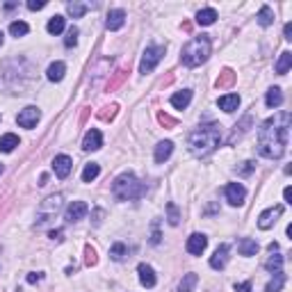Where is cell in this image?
I'll return each instance as SVG.
<instances>
[{
	"label": "cell",
	"instance_id": "17",
	"mask_svg": "<svg viewBox=\"0 0 292 292\" xmlns=\"http://www.w3.org/2000/svg\"><path fill=\"white\" fill-rule=\"evenodd\" d=\"M173 153V142H160L158 146H155V162L158 164H162V162H167L169 160V155Z\"/></svg>",
	"mask_w": 292,
	"mask_h": 292
},
{
	"label": "cell",
	"instance_id": "31",
	"mask_svg": "<svg viewBox=\"0 0 292 292\" xmlns=\"http://www.w3.org/2000/svg\"><path fill=\"white\" fill-rule=\"evenodd\" d=\"M99 173H101V167L96 162L87 164V167H84V171H82V183H91V180H94Z\"/></svg>",
	"mask_w": 292,
	"mask_h": 292
},
{
	"label": "cell",
	"instance_id": "7",
	"mask_svg": "<svg viewBox=\"0 0 292 292\" xmlns=\"http://www.w3.org/2000/svg\"><path fill=\"white\" fill-rule=\"evenodd\" d=\"M39 110L35 108V105H30V108H25L19 112V117H16V124L21 126V128H35L37 121H39Z\"/></svg>",
	"mask_w": 292,
	"mask_h": 292
},
{
	"label": "cell",
	"instance_id": "14",
	"mask_svg": "<svg viewBox=\"0 0 292 292\" xmlns=\"http://www.w3.org/2000/svg\"><path fill=\"white\" fill-rule=\"evenodd\" d=\"M137 274H139V283H142L144 287H155V283H158V278H155V272L151 265H139L137 267Z\"/></svg>",
	"mask_w": 292,
	"mask_h": 292
},
{
	"label": "cell",
	"instance_id": "6",
	"mask_svg": "<svg viewBox=\"0 0 292 292\" xmlns=\"http://www.w3.org/2000/svg\"><path fill=\"white\" fill-rule=\"evenodd\" d=\"M164 55V46H149L144 50V57H142V64H139V73H151V71L158 66V62L162 60Z\"/></svg>",
	"mask_w": 292,
	"mask_h": 292
},
{
	"label": "cell",
	"instance_id": "22",
	"mask_svg": "<svg viewBox=\"0 0 292 292\" xmlns=\"http://www.w3.org/2000/svg\"><path fill=\"white\" fill-rule=\"evenodd\" d=\"M16 146H19V137H16L14 133H7L0 137V151H3V153H12Z\"/></svg>",
	"mask_w": 292,
	"mask_h": 292
},
{
	"label": "cell",
	"instance_id": "35",
	"mask_svg": "<svg viewBox=\"0 0 292 292\" xmlns=\"http://www.w3.org/2000/svg\"><path fill=\"white\" fill-rule=\"evenodd\" d=\"M167 213H169V224H171V226H178L180 215H178V208H176V203H167Z\"/></svg>",
	"mask_w": 292,
	"mask_h": 292
},
{
	"label": "cell",
	"instance_id": "2",
	"mask_svg": "<svg viewBox=\"0 0 292 292\" xmlns=\"http://www.w3.org/2000/svg\"><path fill=\"white\" fill-rule=\"evenodd\" d=\"M219 142H222V133H219V126H215V124L199 126L187 139L189 151H192V155H197V158L210 155L219 146Z\"/></svg>",
	"mask_w": 292,
	"mask_h": 292
},
{
	"label": "cell",
	"instance_id": "25",
	"mask_svg": "<svg viewBox=\"0 0 292 292\" xmlns=\"http://www.w3.org/2000/svg\"><path fill=\"white\" fill-rule=\"evenodd\" d=\"M290 66H292V53L285 50V53H281V57H278V62H276V73L285 75L287 71H290Z\"/></svg>",
	"mask_w": 292,
	"mask_h": 292
},
{
	"label": "cell",
	"instance_id": "34",
	"mask_svg": "<svg viewBox=\"0 0 292 292\" xmlns=\"http://www.w3.org/2000/svg\"><path fill=\"white\" fill-rule=\"evenodd\" d=\"M10 32L14 37H25L30 32V28H28V23H23V21H14V23L10 25Z\"/></svg>",
	"mask_w": 292,
	"mask_h": 292
},
{
	"label": "cell",
	"instance_id": "30",
	"mask_svg": "<svg viewBox=\"0 0 292 292\" xmlns=\"http://www.w3.org/2000/svg\"><path fill=\"white\" fill-rule=\"evenodd\" d=\"M64 25H66V21H64V16H53V19L48 21V32L50 35H60L62 30H64Z\"/></svg>",
	"mask_w": 292,
	"mask_h": 292
},
{
	"label": "cell",
	"instance_id": "39",
	"mask_svg": "<svg viewBox=\"0 0 292 292\" xmlns=\"http://www.w3.org/2000/svg\"><path fill=\"white\" fill-rule=\"evenodd\" d=\"M84 253H87V265H89V267H91V265H96V251H94V249L87 247V249H84Z\"/></svg>",
	"mask_w": 292,
	"mask_h": 292
},
{
	"label": "cell",
	"instance_id": "44",
	"mask_svg": "<svg viewBox=\"0 0 292 292\" xmlns=\"http://www.w3.org/2000/svg\"><path fill=\"white\" fill-rule=\"evenodd\" d=\"M251 169H253V162H244V167L240 169V173H249Z\"/></svg>",
	"mask_w": 292,
	"mask_h": 292
},
{
	"label": "cell",
	"instance_id": "16",
	"mask_svg": "<svg viewBox=\"0 0 292 292\" xmlns=\"http://www.w3.org/2000/svg\"><path fill=\"white\" fill-rule=\"evenodd\" d=\"M226 260H228V244H222V247H217V251L213 253V258H210V267L224 269L226 267Z\"/></svg>",
	"mask_w": 292,
	"mask_h": 292
},
{
	"label": "cell",
	"instance_id": "20",
	"mask_svg": "<svg viewBox=\"0 0 292 292\" xmlns=\"http://www.w3.org/2000/svg\"><path fill=\"white\" fill-rule=\"evenodd\" d=\"M64 73H66V64L64 62H53V64L48 66V80L50 82H60L62 78H64Z\"/></svg>",
	"mask_w": 292,
	"mask_h": 292
},
{
	"label": "cell",
	"instance_id": "24",
	"mask_svg": "<svg viewBox=\"0 0 292 292\" xmlns=\"http://www.w3.org/2000/svg\"><path fill=\"white\" fill-rule=\"evenodd\" d=\"M215 19H217V12H215L213 7H206V10H201L197 14V23L199 25H213Z\"/></svg>",
	"mask_w": 292,
	"mask_h": 292
},
{
	"label": "cell",
	"instance_id": "3",
	"mask_svg": "<svg viewBox=\"0 0 292 292\" xmlns=\"http://www.w3.org/2000/svg\"><path fill=\"white\" fill-rule=\"evenodd\" d=\"M112 194L117 201H133V199H139L146 194V185L139 183L135 178V173H121L117 176L112 183Z\"/></svg>",
	"mask_w": 292,
	"mask_h": 292
},
{
	"label": "cell",
	"instance_id": "8",
	"mask_svg": "<svg viewBox=\"0 0 292 292\" xmlns=\"http://www.w3.org/2000/svg\"><path fill=\"white\" fill-rule=\"evenodd\" d=\"M89 213V206L84 201H73L69 203V208H66V222L69 224H75L80 219H84V215Z\"/></svg>",
	"mask_w": 292,
	"mask_h": 292
},
{
	"label": "cell",
	"instance_id": "9",
	"mask_svg": "<svg viewBox=\"0 0 292 292\" xmlns=\"http://www.w3.org/2000/svg\"><path fill=\"white\" fill-rule=\"evenodd\" d=\"M283 215V206H274V208H267L265 213H260V217H258V226L262 228V231H267V228H272V224H276V219Z\"/></svg>",
	"mask_w": 292,
	"mask_h": 292
},
{
	"label": "cell",
	"instance_id": "10",
	"mask_svg": "<svg viewBox=\"0 0 292 292\" xmlns=\"http://www.w3.org/2000/svg\"><path fill=\"white\" fill-rule=\"evenodd\" d=\"M244 197H247L244 185H240V183H228L226 185V201L231 203V206H242Z\"/></svg>",
	"mask_w": 292,
	"mask_h": 292
},
{
	"label": "cell",
	"instance_id": "32",
	"mask_svg": "<svg viewBox=\"0 0 292 292\" xmlns=\"http://www.w3.org/2000/svg\"><path fill=\"white\" fill-rule=\"evenodd\" d=\"M197 281H199L197 274H185V278L180 281V285H178V292H192L194 285H197Z\"/></svg>",
	"mask_w": 292,
	"mask_h": 292
},
{
	"label": "cell",
	"instance_id": "5",
	"mask_svg": "<svg viewBox=\"0 0 292 292\" xmlns=\"http://www.w3.org/2000/svg\"><path fill=\"white\" fill-rule=\"evenodd\" d=\"M60 208H62V194L48 197L39 206V210H37V224H46L50 217H55V215L60 213Z\"/></svg>",
	"mask_w": 292,
	"mask_h": 292
},
{
	"label": "cell",
	"instance_id": "38",
	"mask_svg": "<svg viewBox=\"0 0 292 292\" xmlns=\"http://www.w3.org/2000/svg\"><path fill=\"white\" fill-rule=\"evenodd\" d=\"M46 7V0H28V10L37 12V10H44Z\"/></svg>",
	"mask_w": 292,
	"mask_h": 292
},
{
	"label": "cell",
	"instance_id": "18",
	"mask_svg": "<svg viewBox=\"0 0 292 292\" xmlns=\"http://www.w3.org/2000/svg\"><path fill=\"white\" fill-rule=\"evenodd\" d=\"M217 105L224 110V112H235L240 108V96L238 94H226L217 101Z\"/></svg>",
	"mask_w": 292,
	"mask_h": 292
},
{
	"label": "cell",
	"instance_id": "27",
	"mask_svg": "<svg viewBox=\"0 0 292 292\" xmlns=\"http://www.w3.org/2000/svg\"><path fill=\"white\" fill-rule=\"evenodd\" d=\"M258 23H260L262 28H267V25L274 23V12H272V7H267V5L260 7V12H258Z\"/></svg>",
	"mask_w": 292,
	"mask_h": 292
},
{
	"label": "cell",
	"instance_id": "28",
	"mask_svg": "<svg viewBox=\"0 0 292 292\" xmlns=\"http://www.w3.org/2000/svg\"><path fill=\"white\" fill-rule=\"evenodd\" d=\"M285 285V274L283 272H276L274 274V278L267 283V287H265V292H281V287Z\"/></svg>",
	"mask_w": 292,
	"mask_h": 292
},
{
	"label": "cell",
	"instance_id": "21",
	"mask_svg": "<svg viewBox=\"0 0 292 292\" xmlns=\"http://www.w3.org/2000/svg\"><path fill=\"white\" fill-rule=\"evenodd\" d=\"M189 101H192V91L189 89H183V91H178V94L171 96V105L176 110H185L189 105Z\"/></svg>",
	"mask_w": 292,
	"mask_h": 292
},
{
	"label": "cell",
	"instance_id": "4",
	"mask_svg": "<svg viewBox=\"0 0 292 292\" xmlns=\"http://www.w3.org/2000/svg\"><path fill=\"white\" fill-rule=\"evenodd\" d=\"M210 39L208 35H199L194 37L192 41H187L183 48V55H180V60H183L185 66H199L210 57Z\"/></svg>",
	"mask_w": 292,
	"mask_h": 292
},
{
	"label": "cell",
	"instance_id": "45",
	"mask_svg": "<svg viewBox=\"0 0 292 292\" xmlns=\"http://www.w3.org/2000/svg\"><path fill=\"white\" fill-rule=\"evenodd\" d=\"M283 197H285V203H292V189H290V187H285Z\"/></svg>",
	"mask_w": 292,
	"mask_h": 292
},
{
	"label": "cell",
	"instance_id": "41",
	"mask_svg": "<svg viewBox=\"0 0 292 292\" xmlns=\"http://www.w3.org/2000/svg\"><path fill=\"white\" fill-rule=\"evenodd\" d=\"M235 290L238 292H251V283H240V285H235Z\"/></svg>",
	"mask_w": 292,
	"mask_h": 292
},
{
	"label": "cell",
	"instance_id": "47",
	"mask_svg": "<svg viewBox=\"0 0 292 292\" xmlns=\"http://www.w3.org/2000/svg\"><path fill=\"white\" fill-rule=\"evenodd\" d=\"M0 173H3V164H0Z\"/></svg>",
	"mask_w": 292,
	"mask_h": 292
},
{
	"label": "cell",
	"instance_id": "36",
	"mask_svg": "<svg viewBox=\"0 0 292 292\" xmlns=\"http://www.w3.org/2000/svg\"><path fill=\"white\" fill-rule=\"evenodd\" d=\"M233 78H235V75H233V71L226 69V71L222 73V78L217 80V89H224V87H228V84L233 82Z\"/></svg>",
	"mask_w": 292,
	"mask_h": 292
},
{
	"label": "cell",
	"instance_id": "46",
	"mask_svg": "<svg viewBox=\"0 0 292 292\" xmlns=\"http://www.w3.org/2000/svg\"><path fill=\"white\" fill-rule=\"evenodd\" d=\"M0 44H3V32H0Z\"/></svg>",
	"mask_w": 292,
	"mask_h": 292
},
{
	"label": "cell",
	"instance_id": "26",
	"mask_svg": "<svg viewBox=\"0 0 292 292\" xmlns=\"http://www.w3.org/2000/svg\"><path fill=\"white\" fill-rule=\"evenodd\" d=\"M265 103H267V108H278V105L283 103V94L278 87H272V89L267 91V96H265Z\"/></svg>",
	"mask_w": 292,
	"mask_h": 292
},
{
	"label": "cell",
	"instance_id": "29",
	"mask_svg": "<svg viewBox=\"0 0 292 292\" xmlns=\"http://www.w3.org/2000/svg\"><path fill=\"white\" fill-rule=\"evenodd\" d=\"M128 256V247H126L124 242H117V244H112V249H110V258L112 260H124V258Z\"/></svg>",
	"mask_w": 292,
	"mask_h": 292
},
{
	"label": "cell",
	"instance_id": "19",
	"mask_svg": "<svg viewBox=\"0 0 292 292\" xmlns=\"http://www.w3.org/2000/svg\"><path fill=\"white\" fill-rule=\"evenodd\" d=\"M238 251H240V256H256L258 253V242L256 240H251V238H242L238 242Z\"/></svg>",
	"mask_w": 292,
	"mask_h": 292
},
{
	"label": "cell",
	"instance_id": "37",
	"mask_svg": "<svg viewBox=\"0 0 292 292\" xmlns=\"http://www.w3.org/2000/svg\"><path fill=\"white\" fill-rule=\"evenodd\" d=\"M66 48H71V46L78 44V28H71L69 32H66V39H64Z\"/></svg>",
	"mask_w": 292,
	"mask_h": 292
},
{
	"label": "cell",
	"instance_id": "11",
	"mask_svg": "<svg viewBox=\"0 0 292 292\" xmlns=\"http://www.w3.org/2000/svg\"><path fill=\"white\" fill-rule=\"evenodd\" d=\"M53 169H55V176H57V178H66L71 173V169H73V160H71L69 155H55Z\"/></svg>",
	"mask_w": 292,
	"mask_h": 292
},
{
	"label": "cell",
	"instance_id": "1",
	"mask_svg": "<svg viewBox=\"0 0 292 292\" xmlns=\"http://www.w3.org/2000/svg\"><path fill=\"white\" fill-rule=\"evenodd\" d=\"M287 139H290V114L278 112L269 117L258 130V153L262 158L278 160L285 153Z\"/></svg>",
	"mask_w": 292,
	"mask_h": 292
},
{
	"label": "cell",
	"instance_id": "43",
	"mask_svg": "<svg viewBox=\"0 0 292 292\" xmlns=\"http://www.w3.org/2000/svg\"><path fill=\"white\" fill-rule=\"evenodd\" d=\"M41 281V274H28V283H37Z\"/></svg>",
	"mask_w": 292,
	"mask_h": 292
},
{
	"label": "cell",
	"instance_id": "12",
	"mask_svg": "<svg viewBox=\"0 0 292 292\" xmlns=\"http://www.w3.org/2000/svg\"><path fill=\"white\" fill-rule=\"evenodd\" d=\"M206 247H208V238H206L203 233H194V235H189L187 251L192 253V256H201V253L206 251Z\"/></svg>",
	"mask_w": 292,
	"mask_h": 292
},
{
	"label": "cell",
	"instance_id": "23",
	"mask_svg": "<svg viewBox=\"0 0 292 292\" xmlns=\"http://www.w3.org/2000/svg\"><path fill=\"white\" fill-rule=\"evenodd\" d=\"M265 267H267V272L276 274V272H283V256L278 251H272V256L267 258V262H265Z\"/></svg>",
	"mask_w": 292,
	"mask_h": 292
},
{
	"label": "cell",
	"instance_id": "42",
	"mask_svg": "<svg viewBox=\"0 0 292 292\" xmlns=\"http://www.w3.org/2000/svg\"><path fill=\"white\" fill-rule=\"evenodd\" d=\"M283 32H285V39L292 41V23H285V30H283Z\"/></svg>",
	"mask_w": 292,
	"mask_h": 292
},
{
	"label": "cell",
	"instance_id": "33",
	"mask_svg": "<svg viewBox=\"0 0 292 292\" xmlns=\"http://www.w3.org/2000/svg\"><path fill=\"white\" fill-rule=\"evenodd\" d=\"M66 10H69V14L73 16V19H80V16L84 14V12L89 10V5H84V3H69V5H66Z\"/></svg>",
	"mask_w": 292,
	"mask_h": 292
},
{
	"label": "cell",
	"instance_id": "13",
	"mask_svg": "<svg viewBox=\"0 0 292 292\" xmlns=\"http://www.w3.org/2000/svg\"><path fill=\"white\" fill-rule=\"evenodd\" d=\"M101 144H103V135H101V130H96V128L87 130V135H84V142H82V149L84 151H99Z\"/></svg>",
	"mask_w": 292,
	"mask_h": 292
},
{
	"label": "cell",
	"instance_id": "15",
	"mask_svg": "<svg viewBox=\"0 0 292 292\" xmlns=\"http://www.w3.org/2000/svg\"><path fill=\"white\" fill-rule=\"evenodd\" d=\"M126 23V12L124 10H110L108 14V21H105V28L108 30H119V28H124Z\"/></svg>",
	"mask_w": 292,
	"mask_h": 292
},
{
	"label": "cell",
	"instance_id": "40",
	"mask_svg": "<svg viewBox=\"0 0 292 292\" xmlns=\"http://www.w3.org/2000/svg\"><path fill=\"white\" fill-rule=\"evenodd\" d=\"M62 235H64V231H62V228H57V231H50V240H55V242H60Z\"/></svg>",
	"mask_w": 292,
	"mask_h": 292
}]
</instances>
